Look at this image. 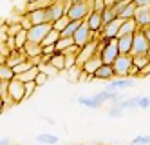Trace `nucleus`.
<instances>
[{"label":"nucleus","instance_id":"obj_49","mask_svg":"<svg viewBox=\"0 0 150 145\" xmlns=\"http://www.w3.org/2000/svg\"><path fill=\"white\" fill-rule=\"evenodd\" d=\"M0 64H7V53H0Z\"/></svg>","mask_w":150,"mask_h":145},{"label":"nucleus","instance_id":"obj_20","mask_svg":"<svg viewBox=\"0 0 150 145\" xmlns=\"http://www.w3.org/2000/svg\"><path fill=\"white\" fill-rule=\"evenodd\" d=\"M24 51L27 54V58L38 56V54H42V44L40 42H31V40H27L25 46H24Z\"/></svg>","mask_w":150,"mask_h":145},{"label":"nucleus","instance_id":"obj_21","mask_svg":"<svg viewBox=\"0 0 150 145\" xmlns=\"http://www.w3.org/2000/svg\"><path fill=\"white\" fill-rule=\"evenodd\" d=\"M78 104L83 105V107H87V109H100L103 105V102H100L96 96H80Z\"/></svg>","mask_w":150,"mask_h":145},{"label":"nucleus","instance_id":"obj_26","mask_svg":"<svg viewBox=\"0 0 150 145\" xmlns=\"http://www.w3.org/2000/svg\"><path fill=\"white\" fill-rule=\"evenodd\" d=\"M16 74H15V71H13V67L9 64H0V80H13Z\"/></svg>","mask_w":150,"mask_h":145},{"label":"nucleus","instance_id":"obj_50","mask_svg":"<svg viewBox=\"0 0 150 145\" xmlns=\"http://www.w3.org/2000/svg\"><path fill=\"white\" fill-rule=\"evenodd\" d=\"M116 2H117V0H105V7H112Z\"/></svg>","mask_w":150,"mask_h":145},{"label":"nucleus","instance_id":"obj_42","mask_svg":"<svg viewBox=\"0 0 150 145\" xmlns=\"http://www.w3.org/2000/svg\"><path fill=\"white\" fill-rule=\"evenodd\" d=\"M65 56V71L76 65V54H63Z\"/></svg>","mask_w":150,"mask_h":145},{"label":"nucleus","instance_id":"obj_51","mask_svg":"<svg viewBox=\"0 0 150 145\" xmlns=\"http://www.w3.org/2000/svg\"><path fill=\"white\" fill-rule=\"evenodd\" d=\"M143 31H145V36H146V38H148V42H150V26H148V27H145Z\"/></svg>","mask_w":150,"mask_h":145},{"label":"nucleus","instance_id":"obj_17","mask_svg":"<svg viewBox=\"0 0 150 145\" xmlns=\"http://www.w3.org/2000/svg\"><path fill=\"white\" fill-rule=\"evenodd\" d=\"M103 64V60H101V54H98V53H96V54H92V56L87 60V62H85L83 65H81V69L85 71V73H87V74H94V71L96 69H98L100 67V65Z\"/></svg>","mask_w":150,"mask_h":145},{"label":"nucleus","instance_id":"obj_16","mask_svg":"<svg viewBox=\"0 0 150 145\" xmlns=\"http://www.w3.org/2000/svg\"><path fill=\"white\" fill-rule=\"evenodd\" d=\"M132 42H134V35H120L117 36V49L121 54H128L132 53Z\"/></svg>","mask_w":150,"mask_h":145},{"label":"nucleus","instance_id":"obj_27","mask_svg":"<svg viewBox=\"0 0 150 145\" xmlns=\"http://www.w3.org/2000/svg\"><path fill=\"white\" fill-rule=\"evenodd\" d=\"M38 71H40V67L38 65H33L31 69H27V71H24L22 74H16V78H20L22 82H29V80H35L36 78V74H38Z\"/></svg>","mask_w":150,"mask_h":145},{"label":"nucleus","instance_id":"obj_39","mask_svg":"<svg viewBox=\"0 0 150 145\" xmlns=\"http://www.w3.org/2000/svg\"><path fill=\"white\" fill-rule=\"evenodd\" d=\"M47 80H49V76H47L44 71H38V74H36V78H35V84L40 87V85H45Z\"/></svg>","mask_w":150,"mask_h":145},{"label":"nucleus","instance_id":"obj_29","mask_svg":"<svg viewBox=\"0 0 150 145\" xmlns=\"http://www.w3.org/2000/svg\"><path fill=\"white\" fill-rule=\"evenodd\" d=\"M81 22H83V20H71L69 24H67V27L63 29V31H60V33H62V36H72V35H74V31L78 29V26L81 24Z\"/></svg>","mask_w":150,"mask_h":145},{"label":"nucleus","instance_id":"obj_11","mask_svg":"<svg viewBox=\"0 0 150 145\" xmlns=\"http://www.w3.org/2000/svg\"><path fill=\"white\" fill-rule=\"evenodd\" d=\"M47 7V15H49V22H54L58 20L60 16L65 15V11H67V4L63 2V0H52L51 4L45 6Z\"/></svg>","mask_w":150,"mask_h":145},{"label":"nucleus","instance_id":"obj_48","mask_svg":"<svg viewBox=\"0 0 150 145\" xmlns=\"http://www.w3.org/2000/svg\"><path fill=\"white\" fill-rule=\"evenodd\" d=\"M132 2L137 6V7H143V6H150V0H132Z\"/></svg>","mask_w":150,"mask_h":145},{"label":"nucleus","instance_id":"obj_55","mask_svg":"<svg viewBox=\"0 0 150 145\" xmlns=\"http://www.w3.org/2000/svg\"><path fill=\"white\" fill-rule=\"evenodd\" d=\"M146 56H148V60H150V47H148V51H146Z\"/></svg>","mask_w":150,"mask_h":145},{"label":"nucleus","instance_id":"obj_44","mask_svg":"<svg viewBox=\"0 0 150 145\" xmlns=\"http://www.w3.org/2000/svg\"><path fill=\"white\" fill-rule=\"evenodd\" d=\"M78 51H80V46L78 44H72V46H69L67 49H63L62 53L63 54H78Z\"/></svg>","mask_w":150,"mask_h":145},{"label":"nucleus","instance_id":"obj_22","mask_svg":"<svg viewBox=\"0 0 150 145\" xmlns=\"http://www.w3.org/2000/svg\"><path fill=\"white\" fill-rule=\"evenodd\" d=\"M136 4L132 2V0H128V2H125V6L121 7V11H120V18L121 20H127V18H134V15H136Z\"/></svg>","mask_w":150,"mask_h":145},{"label":"nucleus","instance_id":"obj_28","mask_svg":"<svg viewBox=\"0 0 150 145\" xmlns=\"http://www.w3.org/2000/svg\"><path fill=\"white\" fill-rule=\"evenodd\" d=\"M29 38H27V29H20L16 35H15V44H16V49H22L24 46H25V42H27Z\"/></svg>","mask_w":150,"mask_h":145},{"label":"nucleus","instance_id":"obj_43","mask_svg":"<svg viewBox=\"0 0 150 145\" xmlns=\"http://www.w3.org/2000/svg\"><path fill=\"white\" fill-rule=\"evenodd\" d=\"M109 116H110V118H121V116H123V109H121V107H117V105L114 104L112 109L109 111Z\"/></svg>","mask_w":150,"mask_h":145},{"label":"nucleus","instance_id":"obj_15","mask_svg":"<svg viewBox=\"0 0 150 145\" xmlns=\"http://www.w3.org/2000/svg\"><path fill=\"white\" fill-rule=\"evenodd\" d=\"M25 13L29 15L31 22L33 24H42V22H49V15H47V7L45 6H40L33 11H25Z\"/></svg>","mask_w":150,"mask_h":145},{"label":"nucleus","instance_id":"obj_47","mask_svg":"<svg viewBox=\"0 0 150 145\" xmlns=\"http://www.w3.org/2000/svg\"><path fill=\"white\" fill-rule=\"evenodd\" d=\"M54 51H56L54 44H49V46H42V53H44V54H52Z\"/></svg>","mask_w":150,"mask_h":145},{"label":"nucleus","instance_id":"obj_38","mask_svg":"<svg viewBox=\"0 0 150 145\" xmlns=\"http://www.w3.org/2000/svg\"><path fill=\"white\" fill-rule=\"evenodd\" d=\"M18 22H20V26H22L24 29H29L31 26H33V22H31V18H29V15H27V13L20 15V16H18Z\"/></svg>","mask_w":150,"mask_h":145},{"label":"nucleus","instance_id":"obj_35","mask_svg":"<svg viewBox=\"0 0 150 145\" xmlns=\"http://www.w3.org/2000/svg\"><path fill=\"white\" fill-rule=\"evenodd\" d=\"M38 67H40V71H44L47 76H56V74L60 73V71L54 67V65H52V64H49V62H45V64H40Z\"/></svg>","mask_w":150,"mask_h":145},{"label":"nucleus","instance_id":"obj_24","mask_svg":"<svg viewBox=\"0 0 150 145\" xmlns=\"http://www.w3.org/2000/svg\"><path fill=\"white\" fill-rule=\"evenodd\" d=\"M117 107H121L123 111H130V109H137V96L136 98H127V100H120L117 98L114 102Z\"/></svg>","mask_w":150,"mask_h":145},{"label":"nucleus","instance_id":"obj_25","mask_svg":"<svg viewBox=\"0 0 150 145\" xmlns=\"http://www.w3.org/2000/svg\"><path fill=\"white\" fill-rule=\"evenodd\" d=\"M60 36H62V33H60L58 29H54V27H52V29L47 33V35L44 36V40H42L40 44H42V46H49V44H56V42L60 40Z\"/></svg>","mask_w":150,"mask_h":145},{"label":"nucleus","instance_id":"obj_33","mask_svg":"<svg viewBox=\"0 0 150 145\" xmlns=\"http://www.w3.org/2000/svg\"><path fill=\"white\" fill-rule=\"evenodd\" d=\"M36 141L38 143H58V136L54 134H49V132H44V134H38L36 136Z\"/></svg>","mask_w":150,"mask_h":145},{"label":"nucleus","instance_id":"obj_32","mask_svg":"<svg viewBox=\"0 0 150 145\" xmlns=\"http://www.w3.org/2000/svg\"><path fill=\"white\" fill-rule=\"evenodd\" d=\"M31 67H33V62L27 58V60H24V62L13 65V71H15V74H22L24 71H27V69H31Z\"/></svg>","mask_w":150,"mask_h":145},{"label":"nucleus","instance_id":"obj_30","mask_svg":"<svg viewBox=\"0 0 150 145\" xmlns=\"http://www.w3.org/2000/svg\"><path fill=\"white\" fill-rule=\"evenodd\" d=\"M74 44V38L72 36H60V40L54 44V47H56V51H63V49H67L69 46H72Z\"/></svg>","mask_w":150,"mask_h":145},{"label":"nucleus","instance_id":"obj_31","mask_svg":"<svg viewBox=\"0 0 150 145\" xmlns=\"http://www.w3.org/2000/svg\"><path fill=\"white\" fill-rule=\"evenodd\" d=\"M101 18H103V24H107V22L117 18V11L114 9V6H112V7H105V9L101 11Z\"/></svg>","mask_w":150,"mask_h":145},{"label":"nucleus","instance_id":"obj_54","mask_svg":"<svg viewBox=\"0 0 150 145\" xmlns=\"http://www.w3.org/2000/svg\"><path fill=\"white\" fill-rule=\"evenodd\" d=\"M69 2H87V0H69Z\"/></svg>","mask_w":150,"mask_h":145},{"label":"nucleus","instance_id":"obj_41","mask_svg":"<svg viewBox=\"0 0 150 145\" xmlns=\"http://www.w3.org/2000/svg\"><path fill=\"white\" fill-rule=\"evenodd\" d=\"M150 107V98L148 96H137V109H148Z\"/></svg>","mask_w":150,"mask_h":145},{"label":"nucleus","instance_id":"obj_9","mask_svg":"<svg viewBox=\"0 0 150 145\" xmlns=\"http://www.w3.org/2000/svg\"><path fill=\"white\" fill-rule=\"evenodd\" d=\"M117 54H120V49H117V38H110L105 44V47L101 51V60H103V64H112L117 58Z\"/></svg>","mask_w":150,"mask_h":145},{"label":"nucleus","instance_id":"obj_1","mask_svg":"<svg viewBox=\"0 0 150 145\" xmlns=\"http://www.w3.org/2000/svg\"><path fill=\"white\" fill-rule=\"evenodd\" d=\"M92 11L89 2H67V16L71 20H85L87 15Z\"/></svg>","mask_w":150,"mask_h":145},{"label":"nucleus","instance_id":"obj_13","mask_svg":"<svg viewBox=\"0 0 150 145\" xmlns=\"http://www.w3.org/2000/svg\"><path fill=\"white\" fill-rule=\"evenodd\" d=\"M92 78H94V80H105V82H110L112 78H116V73H114L112 64H101L100 67L94 71Z\"/></svg>","mask_w":150,"mask_h":145},{"label":"nucleus","instance_id":"obj_34","mask_svg":"<svg viewBox=\"0 0 150 145\" xmlns=\"http://www.w3.org/2000/svg\"><path fill=\"white\" fill-rule=\"evenodd\" d=\"M69 22H71V18H69V16H67V13H65L63 16H60L58 20H54V22H52V27H54V29H58V31H63V29L67 27V24H69Z\"/></svg>","mask_w":150,"mask_h":145},{"label":"nucleus","instance_id":"obj_37","mask_svg":"<svg viewBox=\"0 0 150 145\" xmlns=\"http://www.w3.org/2000/svg\"><path fill=\"white\" fill-rule=\"evenodd\" d=\"M22 29V26H20V22H15V24H9L6 27V33H7V36H15L16 33Z\"/></svg>","mask_w":150,"mask_h":145},{"label":"nucleus","instance_id":"obj_45","mask_svg":"<svg viewBox=\"0 0 150 145\" xmlns=\"http://www.w3.org/2000/svg\"><path fill=\"white\" fill-rule=\"evenodd\" d=\"M132 143H150V136H146V134L136 136V138L132 140Z\"/></svg>","mask_w":150,"mask_h":145},{"label":"nucleus","instance_id":"obj_18","mask_svg":"<svg viewBox=\"0 0 150 145\" xmlns=\"http://www.w3.org/2000/svg\"><path fill=\"white\" fill-rule=\"evenodd\" d=\"M137 29H139V27H137V24H136V20H134V18H127V20L121 22L117 36H120V35H134Z\"/></svg>","mask_w":150,"mask_h":145},{"label":"nucleus","instance_id":"obj_12","mask_svg":"<svg viewBox=\"0 0 150 145\" xmlns=\"http://www.w3.org/2000/svg\"><path fill=\"white\" fill-rule=\"evenodd\" d=\"M134 20L139 29H145L150 26V6H143V7H136V15Z\"/></svg>","mask_w":150,"mask_h":145},{"label":"nucleus","instance_id":"obj_52","mask_svg":"<svg viewBox=\"0 0 150 145\" xmlns=\"http://www.w3.org/2000/svg\"><path fill=\"white\" fill-rule=\"evenodd\" d=\"M4 113V96H0V114Z\"/></svg>","mask_w":150,"mask_h":145},{"label":"nucleus","instance_id":"obj_14","mask_svg":"<svg viewBox=\"0 0 150 145\" xmlns=\"http://www.w3.org/2000/svg\"><path fill=\"white\" fill-rule=\"evenodd\" d=\"M85 22L89 24L91 31H94L96 35H98V33L101 31V27H103V18H101L100 11H91V13L87 15V18H85Z\"/></svg>","mask_w":150,"mask_h":145},{"label":"nucleus","instance_id":"obj_10","mask_svg":"<svg viewBox=\"0 0 150 145\" xmlns=\"http://www.w3.org/2000/svg\"><path fill=\"white\" fill-rule=\"evenodd\" d=\"M136 84V78L134 76H116L109 82L107 89H112V91H125V89H130Z\"/></svg>","mask_w":150,"mask_h":145},{"label":"nucleus","instance_id":"obj_4","mask_svg":"<svg viewBox=\"0 0 150 145\" xmlns=\"http://www.w3.org/2000/svg\"><path fill=\"white\" fill-rule=\"evenodd\" d=\"M72 38H74V44H78V46L81 47V46H85V44H87V42H91L92 38H98V35H96L94 31H91L89 24H87V22L83 20L81 24L78 26V29L74 31Z\"/></svg>","mask_w":150,"mask_h":145},{"label":"nucleus","instance_id":"obj_6","mask_svg":"<svg viewBox=\"0 0 150 145\" xmlns=\"http://www.w3.org/2000/svg\"><path fill=\"white\" fill-rule=\"evenodd\" d=\"M98 42L100 38H92L91 42H87L85 46L80 47L78 54H76V65H83L85 62H87L92 54H96V49H98Z\"/></svg>","mask_w":150,"mask_h":145},{"label":"nucleus","instance_id":"obj_53","mask_svg":"<svg viewBox=\"0 0 150 145\" xmlns=\"http://www.w3.org/2000/svg\"><path fill=\"white\" fill-rule=\"evenodd\" d=\"M4 143H9V140L7 138H2V140H0V145H4Z\"/></svg>","mask_w":150,"mask_h":145},{"label":"nucleus","instance_id":"obj_8","mask_svg":"<svg viewBox=\"0 0 150 145\" xmlns=\"http://www.w3.org/2000/svg\"><path fill=\"white\" fill-rule=\"evenodd\" d=\"M150 47V42L148 38L145 36V31L143 29H137L134 33V42H132V53L130 54H141V53H146Z\"/></svg>","mask_w":150,"mask_h":145},{"label":"nucleus","instance_id":"obj_2","mask_svg":"<svg viewBox=\"0 0 150 145\" xmlns=\"http://www.w3.org/2000/svg\"><path fill=\"white\" fill-rule=\"evenodd\" d=\"M132 54H117V58L112 62V67H114V73L116 76H130V67H132Z\"/></svg>","mask_w":150,"mask_h":145},{"label":"nucleus","instance_id":"obj_36","mask_svg":"<svg viewBox=\"0 0 150 145\" xmlns=\"http://www.w3.org/2000/svg\"><path fill=\"white\" fill-rule=\"evenodd\" d=\"M132 60H134V65H137L139 69L143 67V65H146L150 60L146 56V53H141V54H132Z\"/></svg>","mask_w":150,"mask_h":145},{"label":"nucleus","instance_id":"obj_23","mask_svg":"<svg viewBox=\"0 0 150 145\" xmlns=\"http://www.w3.org/2000/svg\"><path fill=\"white\" fill-rule=\"evenodd\" d=\"M49 64H52V65H54V67H56L58 71H65V56H63V53L54 51V53L51 54Z\"/></svg>","mask_w":150,"mask_h":145},{"label":"nucleus","instance_id":"obj_5","mask_svg":"<svg viewBox=\"0 0 150 145\" xmlns=\"http://www.w3.org/2000/svg\"><path fill=\"white\" fill-rule=\"evenodd\" d=\"M52 29V22H42V24H33L27 29V38L31 42H42L44 36Z\"/></svg>","mask_w":150,"mask_h":145},{"label":"nucleus","instance_id":"obj_7","mask_svg":"<svg viewBox=\"0 0 150 145\" xmlns=\"http://www.w3.org/2000/svg\"><path fill=\"white\" fill-rule=\"evenodd\" d=\"M121 18L117 16L110 22H107V24H103L101 31L98 33V38H103V40H110V38H117V33H120V26H121Z\"/></svg>","mask_w":150,"mask_h":145},{"label":"nucleus","instance_id":"obj_46","mask_svg":"<svg viewBox=\"0 0 150 145\" xmlns=\"http://www.w3.org/2000/svg\"><path fill=\"white\" fill-rule=\"evenodd\" d=\"M148 74H150V62L139 69V74H137V76H139V78H145V76H148Z\"/></svg>","mask_w":150,"mask_h":145},{"label":"nucleus","instance_id":"obj_40","mask_svg":"<svg viewBox=\"0 0 150 145\" xmlns=\"http://www.w3.org/2000/svg\"><path fill=\"white\" fill-rule=\"evenodd\" d=\"M25 84V98H29V96H33V93H35V89L38 87L36 84H35V80H29V82H24Z\"/></svg>","mask_w":150,"mask_h":145},{"label":"nucleus","instance_id":"obj_3","mask_svg":"<svg viewBox=\"0 0 150 145\" xmlns=\"http://www.w3.org/2000/svg\"><path fill=\"white\" fill-rule=\"evenodd\" d=\"M7 96L13 100L15 104H20L25 100V84L20 80V78H13L9 80V87H7Z\"/></svg>","mask_w":150,"mask_h":145},{"label":"nucleus","instance_id":"obj_19","mask_svg":"<svg viewBox=\"0 0 150 145\" xmlns=\"http://www.w3.org/2000/svg\"><path fill=\"white\" fill-rule=\"evenodd\" d=\"M96 98H98L100 100V102H116V100L117 98H120V91H112V89H103V91H100L98 94H94Z\"/></svg>","mask_w":150,"mask_h":145}]
</instances>
